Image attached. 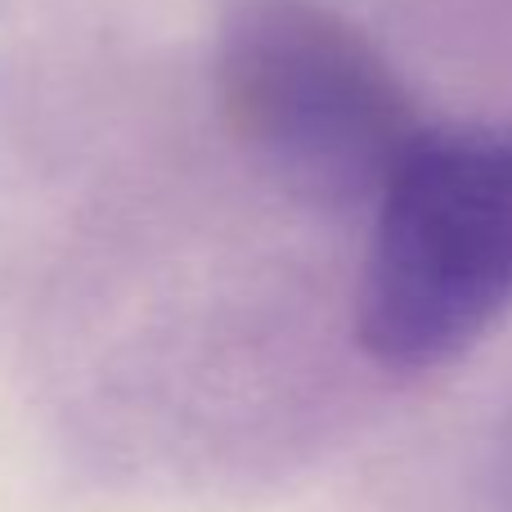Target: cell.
<instances>
[{
	"label": "cell",
	"instance_id": "1",
	"mask_svg": "<svg viewBox=\"0 0 512 512\" xmlns=\"http://www.w3.org/2000/svg\"><path fill=\"white\" fill-rule=\"evenodd\" d=\"M512 319V126L418 131L373 198L355 342L391 373H432Z\"/></svg>",
	"mask_w": 512,
	"mask_h": 512
},
{
	"label": "cell",
	"instance_id": "2",
	"mask_svg": "<svg viewBox=\"0 0 512 512\" xmlns=\"http://www.w3.org/2000/svg\"><path fill=\"white\" fill-rule=\"evenodd\" d=\"M212 77L239 149L315 207L373 203L423 131L378 45L319 0H230Z\"/></svg>",
	"mask_w": 512,
	"mask_h": 512
}]
</instances>
